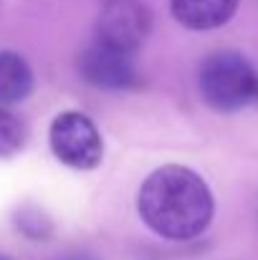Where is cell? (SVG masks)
I'll use <instances>...</instances> for the list:
<instances>
[{
    "instance_id": "6da1fadb",
    "label": "cell",
    "mask_w": 258,
    "mask_h": 260,
    "mask_svg": "<svg viewBox=\"0 0 258 260\" xmlns=\"http://www.w3.org/2000/svg\"><path fill=\"white\" fill-rule=\"evenodd\" d=\"M137 207L142 220L167 240L197 238L215 212L208 182L180 165H167L150 174L139 189Z\"/></svg>"
},
{
    "instance_id": "7a4b0ae2",
    "label": "cell",
    "mask_w": 258,
    "mask_h": 260,
    "mask_svg": "<svg viewBox=\"0 0 258 260\" xmlns=\"http://www.w3.org/2000/svg\"><path fill=\"white\" fill-rule=\"evenodd\" d=\"M200 93L215 111H238L258 96V76L241 53L218 51L200 69Z\"/></svg>"
},
{
    "instance_id": "3957f363",
    "label": "cell",
    "mask_w": 258,
    "mask_h": 260,
    "mask_svg": "<svg viewBox=\"0 0 258 260\" xmlns=\"http://www.w3.org/2000/svg\"><path fill=\"white\" fill-rule=\"evenodd\" d=\"M48 142L59 162L71 170H94L104 159V142L94 121L81 111H64L51 121Z\"/></svg>"
},
{
    "instance_id": "277c9868",
    "label": "cell",
    "mask_w": 258,
    "mask_h": 260,
    "mask_svg": "<svg viewBox=\"0 0 258 260\" xmlns=\"http://www.w3.org/2000/svg\"><path fill=\"white\" fill-rule=\"evenodd\" d=\"M137 53L109 46L104 41H96L86 48L79 58V71L96 88H109V91H122V88L139 86L142 76L134 61Z\"/></svg>"
},
{
    "instance_id": "5b68a950",
    "label": "cell",
    "mask_w": 258,
    "mask_h": 260,
    "mask_svg": "<svg viewBox=\"0 0 258 260\" xmlns=\"http://www.w3.org/2000/svg\"><path fill=\"white\" fill-rule=\"evenodd\" d=\"M152 25V15L142 0H106L99 23L96 41L137 53Z\"/></svg>"
},
{
    "instance_id": "8992f818",
    "label": "cell",
    "mask_w": 258,
    "mask_h": 260,
    "mask_svg": "<svg viewBox=\"0 0 258 260\" xmlns=\"http://www.w3.org/2000/svg\"><path fill=\"white\" fill-rule=\"evenodd\" d=\"M241 0H170L172 15L190 30H213L225 25Z\"/></svg>"
},
{
    "instance_id": "52a82bcc",
    "label": "cell",
    "mask_w": 258,
    "mask_h": 260,
    "mask_svg": "<svg viewBox=\"0 0 258 260\" xmlns=\"http://www.w3.org/2000/svg\"><path fill=\"white\" fill-rule=\"evenodd\" d=\"M33 88V71L15 51H0V106L23 101Z\"/></svg>"
},
{
    "instance_id": "ba28073f",
    "label": "cell",
    "mask_w": 258,
    "mask_h": 260,
    "mask_svg": "<svg viewBox=\"0 0 258 260\" xmlns=\"http://www.w3.org/2000/svg\"><path fill=\"white\" fill-rule=\"evenodd\" d=\"M25 144V126L23 121L0 106V157H13Z\"/></svg>"
},
{
    "instance_id": "9c48e42d",
    "label": "cell",
    "mask_w": 258,
    "mask_h": 260,
    "mask_svg": "<svg viewBox=\"0 0 258 260\" xmlns=\"http://www.w3.org/2000/svg\"><path fill=\"white\" fill-rule=\"evenodd\" d=\"M64 260H94V258H89V255H84V253H74V255H66Z\"/></svg>"
},
{
    "instance_id": "30bf717a",
    "label": "cell",
    "mask_w": 258,
    "mask_h": 260,
    "mask_svg": "<svg viewBox=\"0 0 258 260\" xmlns=\"http://www.w3.org/2000/svg\"><path fill=\"white\" fill-rule=\"evenodd\" d=\"M0 260H10V258H5V255H0Z\"/></svg>"
}]
</instances>
